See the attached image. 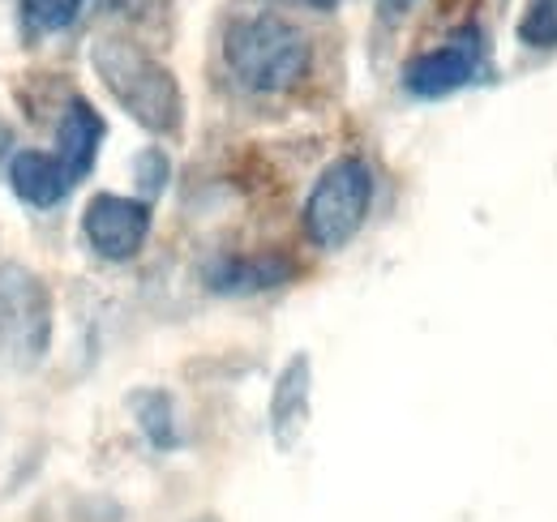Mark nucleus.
Returning <instances> with one entry per match:
<instances>
[{
	"label": "nucleus",
	"mask_w": 557,
	"mask_h": 522,
	"mask_svg": "<svg viewBox=\"0 0 557 522\" xmlns=\"http://www.w3.org/2000/svg\"><path fill=\"white\" fill-rule=\"evenodd\" d=\"M309 415H313V360L296 351L271 386V437L283 455L305 437Z\"/></svg>",
	"instance_id": "obj_8"
},
{
	"label": "nucleus",
	"mask_w": 557,
	"mask_h": 522,
	"mask_svg": "<svg viewBox=\"0 0 557 522\" xmlns=\"http://www.w3.org/2000/svg\"><path fill=\"white\" fill-rule=\"evenodd\" d=\"M417 0H377V9H382V17H404L408 9H412Z\"/></svg>",
	"instance_id": "obj_16"
},
{
	"label": "nucleus",
	"mask_w": 557,
	"mask_h": 522,
	"mask_svg": "<svg viewBox=\"0 0 557 522\" xmlns=\"http://www.w3.org/2000/svg\"><path fill=\"white\" fill-rule=\"evenodd\" d=\"M189 522H223V519H214V514H198V519H189Z\"/></svg>",
	"instance_id": "obj_18"
},
{
	"label": "nucleus",
	"mask_w": 557,
	"mask_h": 522,
	"mask_svg": "<svg viewBox=\"0 0 557 522\" xmlns=\"http://www.w3.org/2000/svg\"><path fill=\"white\" fill-rule=\"evenodd\" d=\"M129 411H134V420H138L141 437H146L154 450H176V446H181L172 394H163V390H134V394H129Z\"/></svg>",
	"instance_id": "obj_11"
},
{
	"label": "nucleus",
	"mask_w": 557,
	"mask_h": 522,
	"mask_svg": "<svg viewBox=\"0 0 557 522\" xmlns=\"http://www.w3.org/2000/svg\"><path fill=\"white\" fill-rule=\"evenodd\" d=\"M485 69V35L481 26H459L446 44L417 52L404 65V90L412 99H446L463 86H472Z\"/></svg>",
	"instance_id": "obj_5"
},
{
	"label": "nucleus",
	"mask_w": 557,
	"mask_h": 522,
	"mask_svg": "<svg viewBox=\"0 0 557 522\" xmlns=\"http://www.w3.org/2000/svg\"><path fill=\"white\" fill-rule=\"evenodd\" d=\"M373 189H377L373 167L360 154H339L335 163H326L300 210L305 240L322 253L348 249L373 210Z\"/></svg>",
	"instance_id": "obj_3"
},
{
	"label": "nucleus",
	"mask_w": 557,
	"mask_h": 522,
	"mask_svg": "<svg viewBox=\"0 0 557 522\" xmlns=\"http://www.w3.org/2000/svg\"><path fill=\"white\" fill-rule=\"evenodd\" d=\"M523 48H557V0H528L519 17Z\"/></svg>",
	"instance_id": "obj_13"
},
{
	"label": "nucleus",
	"mask_w": 557,
	"mask_h": 522,
	"mask_svg": "<svg viewBox=\"0 0 557 522\" xmlns=\"http://www.w3.org/2000/svg\"><path fill=\"white\" fill-rule=\"evenodd\" d=\"M0 154H13V133H9V125H0Z\"/></svg>",
	"instance_id": "obj_17"
},
{
	"label": "nucleus",
	"mask_w": 557,
	"mask_h": 522,
	"mask_svg": "<svg viewBox=\"0 0 557 522\" xmlns=\"http://www.w3.org/2000/svg\"><path fill=\"white\" fill-rule=\"evenodd\" d=\"M150 201L125 194H95L82 210V240L99 261H134L150 236Z\"/></svg>",
	"instance_id": "obj_6"
},
{
	"label": "nucleus",
	"mask_w": 557,
	"mask_h": 522,
	"mask_svg": "<svg viewBox=\"0 0 557 522\" xmlns=\"http://www.w3.org/2000/svg\"><path fill=\"white\" fill-rule=\"evenodd\" d=\"M271 4H300V9H313V13H331V9H339V0H271Z\"/></svg>",
	"instance_id": "obj_15"
},
{
	"label": "nucleus",
	"mask_w": 557,
	"mask_h": 522,
	"mask_svg": "<svg viewBox=\"0 0 557 522\" xmlns=\"http://www.w3.org/2000/svg\"><path fill=\"white\" fill-rule=\"evenodd\" d=\"M52 343V296L26 265H0V356L35 369Z\"/></svg>",
	"instance_id": "obj_4"
},
{
	"label": "nucleus",
	"mask_w": 557,
	"mask_h": 522,
	"mask_svg": "<svg viewBox=\"0 0 557 522\" xmlns=\"http://www.w3.org/2000/svg\"><path fill=\"white\" fill-rule=\"evenodd\" d=\"M223 65L253 95H287L309 77L313 44L278 13H240L223 30Z\"/></svg>",
	"instance_id": "obj_2"
},
{
	"label": "nucleus",
	"mask_w": 557,
	"mask_h": 522,
	"mask_svg": "<svg viewBox=\"0 0 557 522\" xmlns=\"http://www.w3.org/2000/svg\"><path fill=\"white\" fill-rule=\"evenodd\" d=\"M168 176H172V163H168V154L159 146H146L138 159H134V181H138V189L146 197L163 194L168 189Z\"/></svg>",
	"instance_id": "obj_14"
},
{
	"label": "nucleus",
	"mask_w": 557,
	"mask_h": 522,
	"mask_svg": "<svg viewBox=\"0 0 557 522\" xmlns=\"http://www.w3.org/2000/svg\"><path fill=\"white\" fill-rule=\"evenodd\" d=\"M296 278V261L278 249H262V253H223V258L207 261L202 283L214 296H262L275 291L283 283Z\"/></svg>",
	"instance_id": "obj_7"
},
{
	"label": "nucleus",
	"mask_w": 557,
	"mask_h": 522,
	"mask_svg": "<svg viewBox=\"0 0 557 522\" xmlns=\"http://www.w3.org/2000/svg\"><path fill=\"white\" fill-rule=\"evenodd\" d=\"M103 137H108V125H103V116L95 112V103L70 99L65 112H61V121H57V150H52V154L61 159V167H65V176H70L73 185L90 176Z\"/></svg>",
	"instance_id": "obj_9"
},
{
	"label": "nucleus",
	"mask_w": 557,
	"mask_h": 522,
	"mask_svg": "<svg viewBox=\"0 0 557 522\" xmlns=\"http://www.w3.org/2000/svg\"><path fill=\"white\" fill-rule=\"evenodd\" d=\"M86 0H17V17L26 39H44V35H61L82 17Z\"/></svg>",
	"instance_id": "obj_12"
},
{
	"label": "nucleus",
	"mask_w": 557,
	"mask_h": 522,
	"mask_svg": "<svg viewBox=\"0 0 557 522\" xmlns=\"http://www.w3.org/2000/svg\"><path fill=\"white\" fill-rule=\"evenodd\" d=\"M90 69L134 125L154 137H176L185 129V95H181L176 73L163 61H154L134 39H121V35L95 39Z\"/></svg>",
	"instance_id": "obj_1"
},
{
	"label": "nucleus",
	"mask_w": 557,
	"mask_h": 522,
	"mask_svg": "<svg viewBox=\"0 0 557 522\" xmlns=\"http://www.w3.org/2000/svg\"><path fill=\"white\" fill-rule=\"evenodd\" d=\"M4 176H9L13 197L35 210H52L73 194V181L65 176L61 159L48 150H13L4 163Z\"/></svg>",
	"instance_id": "obj_10"
}]
</instances>
